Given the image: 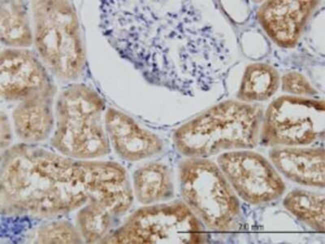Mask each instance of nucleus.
Wrapping results in <instances>:
<instances>
[{
  "label": "nucleus",
  "instance_id": "nucleus-17",
  "mask_svg": "<svg viewBox=\"0 0 325 244\" xmlns=\"http://www.w3.org/2000/svg\"><path fill=\"white\" fill-rule=\"evenodd\" d=\"M284 88L294 93H308L311 91L310 86L305 78L295 73L286 75L283 79Z\"/></svg>",
  "mask_w": 325,
  "mask_h": 244
},
{
  "label": "nucleus",
  "instance_id": "nucleus-9",
  "mask_svg": "<svg viewBox=\"0 0 325 244\" xmlns=\"http://www.w3.org/2000/svg\"><path fill=\"white\" fill-rule=\"evenodd\" d=\"M106 119L110 139L116 151L123 157L137 160L152 156L160 150L159 139L141 129L126 115L110 110Z\"/></svg>",
  "mask_w": 325,
  "mask_h": 244
},
{
  "label": "nucleus",
  "instance_id": "nucleus-11",
  "mask_svg": "<svg viewBox=\"0 0 325 244\" xmlns=\"http://www.w3.org/2000/svg\"><path fill=\"white\" fill-rule=\"evenodd\" d=\"M274 164L282 173L298 182L324 183V153L314 149H286L272 154Z\"/></svg>",
  "mask_w": 325,
  "mask_h": 244
},
{
  "label": "nucleus",
  "instance_id": "nucleus-8",
  "mask_svg": "<svg viewBox=\"0 0 325 244\" xmlns=\"http://www.w3.org/2000/svg\"><path fill=\"white\" fill-rule=\"evenodd\" d=\"M0 93L6 98L30 96L44 88L46 78L36 60L21 50L8 49L0 55Z\"/></svg>",
  "mask_w": 325,
  "mask_h": 244
},
{
  "label": "nucleus",
  "instance_id": "nucleus-4",
  "mask_svg": "<svg viewBox=\"0 0 325 244\" xmlns=\"http://www.w3.org/2000/svg\"><path fill=\"white\" fill-rule=\"evenodd\" d=\"M180 179L186 201L208 225L225 227L237 213L236 200L214 163L188 160L182 166Z\"/></svg>",
  "mask_w": 325,
  "mask_h": 244
},
{
  "label": "nucleus",
  "instance_id": "nucleus-3",
  "mask_svg": "<svg viewBox=\"0 0 325 244\" xmlns=\"http://www.w3.org/2000/svg\"><path fill=\"white\" fill-rule=\"evenodd\" d=\"M201 228L181 204L162 205L135 213L108 242L117 244H198Z\"/></svg>",
  "mask_w": 325,
  "mask_h": 244
},
{
  "label": "nucleus",
  "instance_id": "nucleus-16",
  "mask_svg": "<svg viewBox=\"0 0 325 244\" xmlns=\"http://www.w3.org/2000/svg\"><path fill=\"white\" fill-rule=\"evenodd\" d=\"M80 223L86 237L92 240L99 238L106 231L108 218L104 209L91 205L80 214Z\"/></svg>",
  "mask_w": 325,
  "mask_h": 244
},
{
  "label": "nucleus",
  "instance_id": "nucleus-15",
  "mask_svg": "<svg viewBox=\"0 0 325 244\" xmlns=\"http://www.w3.org/2000/svg\"><path fill=\"white\" fill-rule=\"evenodd\" d=\"M278 84V75L272 68L264 65H253L245 73L240 94L247 100L267 99L276 91Z\"/></svg>",
  "mask_w": 325,
  "mask_h": 244
},
{
  "label": "nucleus",
  "instance_id": "nucleus-12",
  "mask_svg": "<svg viewBox=\"0 0 325 244\" xmlns=\"http://www.w3.org/2000/svg\"><path fill=\"white\" fill-rule=\"evenodd\" d=\"M14 121L18 134L24 139L39 140L50 130L52 117L42 102L30 100L18 106L14 113Z\"/></svg>",
  "mask_w": 325,
  "mask_h": 244
},
{
  "label": "nucleus",
  "instance_id": "nucleus-6",
  "mask_svg": "<svg viewBox=\"0 0 325 244\" xmlns=\"http://www.w3.org/2000/svg\"><path fill=\"white\" fill-rule=\"evenodd\" d=\"M55 142L66 154L78 158L102 155L107 142L98 121L99 114L66 111L57 112Z\"/></svg>",
  "mask_w": 325,
  "mask_h": 244
},
{
  "label": "nucleus",
  "instance_id": "nucleus-14",
  "mask_svg": "<svg viewBox=\"0 0 325 244\" xmlns=\"http://www.w3.org/2000/svg\"><path fill=\"white\" fill-rule=\"evenodd\" d=\"M134 186L138 199L145 204L163 198L169 192L170 187L166 170L157 164L138 170L134 175Z\"/></svg>",
  "mask_w": 325,
  "mask_h": 244
},
{
  "label": "nucleus",
  "instance_id": "nucleus-13",
  "mask_svg": "<svg viewBox=\"0 0 325 244\" xmlns=\"http://www.w3.org/2000/svg\"><path fill=\"white\" fill-rule=\"evenodd\" d=\"M16 2H7L1 6V38L11 45L28 46L32 42L30 30L22 7Z\"/></svg>",
  "mask_w": 325,
  "mask_h": 244
},
{
  "label": "nucleus",
  "instance_id": "nucleus-7",
  "mask_svg": "<svg viewBox=\"0 0 325 244\" xmlns=\"http://www.w3.org/2000/svg\"><path fill=\"white\" fill-rule=\"evenodd\" d=\"M218 163L238 192L247 201L261 199V186H281L279 177L271 166L254 153H226L219 157Z\"/></svg>",
  "mask_w": 325,
  "mask_h": 244
},
{
  "label": "nucleus",
  "instance_id": "nucleus-2",
  "mask_svg": "<svg viewBox=\"0 0 325 244\" xmlns=\"http://www.w3.org/2000/svg\"><path fill=\"white\" fill-rule=\"evenodd\" d=\"M35 40L40 54L58 75L70 78L82 65L83 53L78 21L64 0L35 1Z\"/></svg>",
  "mask_w": 325,
  "mask_h": 244
},
{
  "label": "nucleus",
  "instance_id": "nucleus-10",
  "mask_svg": "<svg viewBox=\"0 0 325 244\" xmlns=\"http://www.w3.org/2000/svg\"><path fill=\"white\" fill-rule=\"evenodd\" d=\"M308 1H272L262 12V23L278 42L290 44L300 33L310 9Z\"/></svg>",
  "mask_w": 325,
  "mask_h": 244
},
{
  "label": "nucleus",
  "instance_id": "nucleus-5",
  "mask_svg": "<svg viewBox=\"0 0 325 244\" xmlns=\"http://www.w3.org/2000/svg\"><path fill=\"white\" fill-rule=\"evenodd\" d=\"M322 102L293 97L274 102L267 113L264 131L269 140L285 144H307L324 123Z\"/></svg>",
  "mask_w": 325,
  "mask_h": 244
},
{
  "label": "nucleus",
  "instance_id": "nucleus-1",
  "mask_svg": "<svg viewBox=\"0 0 325 244\" xmlns=\"http://www.w3.org/2000/svg\"><path fill=\"white\" fill-rule=\"evenodd\" d=\"M259 122L253 107L225 102L180 127L175 133L174 140L182 153L196 157L248 148L256 142Z\"/></svg>",
  "mask_w": 325,
  "mask_h": 244
}]
</instances>
